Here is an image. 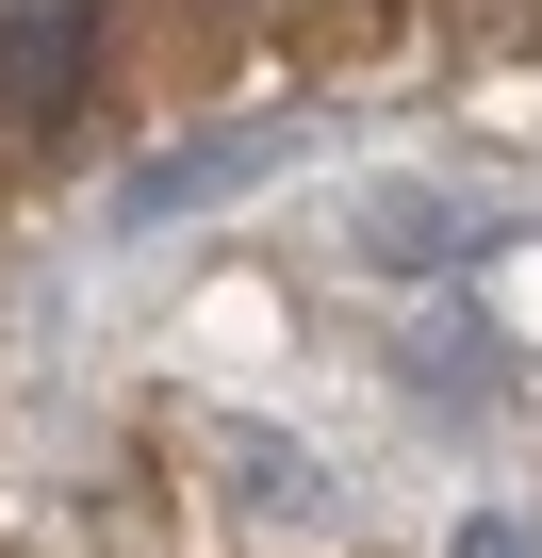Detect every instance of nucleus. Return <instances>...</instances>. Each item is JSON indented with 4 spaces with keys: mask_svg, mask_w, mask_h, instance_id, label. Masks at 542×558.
Here are the masks:
<instances>
[{
    "mask_svg": "<svg viewBox=\"0 0 542 558\" xmlns=\"http://www.w3.org/2000/svg\"><path fill=\"white\" fill-rule=\"evenodd\" d=\"M362 246H378V263H477V246H509V214H460V197H378V214H362Z\"/></svg>",
    "mask_w": 542,
    "mask_h": 558,
    "instance_id": "f257e3e1",
    "label": "nucleus"
},
{
    "mask_svg": "<svg viewBox=\"0 0 542 558\" xmlns=\"http://www.w3.org/2000/svg\"><path fill=\"white\" fill-rule=\"evenodd\" d=\"M263 165H280V132H214V148H181V165H148V181H132V230H148V214H181V197H214V181H263Z\"/></svg>",
    "mask_w": 542,
    "mask_h": 558,
    "instance_id": "f03ea898",
    "label": "nucleus"
}]
</instances>
